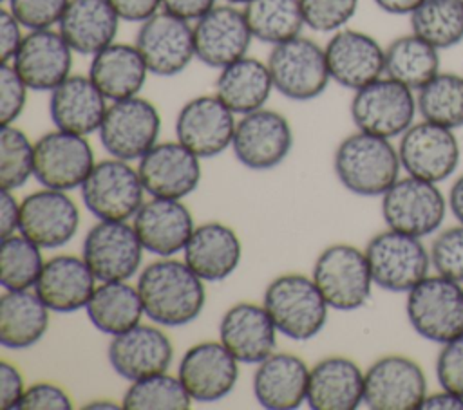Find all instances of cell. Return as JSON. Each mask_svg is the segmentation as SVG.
Here are the masks:
<instances>
[{
	"label": "cell",
	"mask_w": 463,
	"mask_h": 410,
	"mask_svg": "<svg viewBox=\"0 0 463 410\" xmlns=\"http://www.w3.org/2000/svg\"><path fill=\"white\" fill-rule=\"evenodd\" d=\"M107 358L112 370L127 381L166 372L174 359L170 338L156 325L137 323L112 336Z\"/></svg>",
	"instance_id": "25"
},
{
	"label": "cell",
	"mask_w": 463,
	"mask_h": 410,
	"mask_svg": "<svg viewBox=\"0 0 463 410\" xmlns=\"http://www.w3.org/2000/svg\"><path fill=\"white\" fill-rule=\"evenodd\" d=\"M421 119L458 130L463 128V74L439 70L416 92Z\"/></svg>",
	"instance_id": "41"
},
{
	"label": "cell",
	"mask_w": 463,
	"mask_h": 410,
	"mask_svg": "<svg viewBox=\"0 0 463 410\" xmlns=\"http://www.w3.org/2000/svg\"><path fill=\"white\" fill-rule=\"evenodd\" d=\"M215 94L188 99L175 117V139L201 159L221 155L232 146L237 119Z\"/></svg>",
	"instance_id": "18"
},
{
	"label": "cell",
	"mask_w": 463,
	"mask_h": 410,
	"mask_svg": "<svg viewBox=\"0 0 463 410\" xmlns=\"http://www.w3.org/2000/svg\"><path fill=\"white\" fill-rule=\"evenodd\" d=\"M83 408L85 410H103V408L116 410V408H119V405L116 401H112V399H92V401L85 403Z\"/></svg>",
	"instance_id": "59"
},
{
	"label": "cell",
	"mask_w": 463,
	"mask_h": 410,
	"mask_svg": "<svg viewBox=\"0 0 463 410\" xmlns=\"http://www.w3.org/2000/svg\"><path fill=\"white\" fill-rule=\"evenodd\" d=\"M177 377L194 401L215 403L235 388L239 359L221 341H201L183 354Z\"/></svg>",
	"instance_id": "22"
},
{
	"label": "cell",
	"mask_w": 463,
	"mask_h": 410,
	"mask_svg": "<svg viewBox=\"0 0 463 410\" xmlns=\"http://www.w3.org/2000/svg\"><path fill=\"white\" fill-rule=\"evenodd\" d=\"M145 316L161 327L192 323L204 309L206 289L184 260L161 256L141 269L136 284Z\"/></svg>",
	"instance_id": "1"
},
{
	"label": "cell",
	"mask_w": 463,
	"mask_h": 410,
	"mask_svg": "<svg viewBox=\"0 0 463 410\" xmlns=\"http://www.w3.org/2000/svg\"><path fill=\"white\" fill-rule=\"evenodd\" d=\"M71 396L54 383L40 381L25 388L22 399L16 405V410H71Z\"/></svg>",
	"instance_id": "50"
},
{
	"label": "cell",
	"mask_w": 463,
	"mask_h": 410,
	"mask_svg": "<svg viewBox=\"0 0 463 410\" xmlns=\"http://www.w3.org/2000/svg\"><path fill=\"white\" fill-rule=\"evenodd\" d=\"M360 0H300L306 27L315 33H336L356 14Z\"/></svg>",
	"instance_id": "45"
},
{
	"label": "cell",
	"mask_w": 463,
	"mask_h": 410,
	"mask_svg": "<svg viewBox=\"0 0 463 410\" xmlns=\"http://www.w3.org/2000/svg\"><path fill=\"white\" fill-rule=\"evenodd\" d=\"M373 2L383 13L398 14V16H403V14L409 16L423 0H373Z\"/></svg>",
	"instance_id": "57"
},
{
	"label": "cell",
	"mask_w": 463,
	"mask_h": 410,
	"mask_svg": "<svg viewBox=\"0 0 463 410\" xmlns=\"http://www.w3.org/2000/svg\"><path fill=\"white\" fill-rule=\"evenodd\" d=\"M324 51L331 79L353 92L385 74V49L364 31L344 27L331 34Z\"/></svg>",
	"instance_id": "24"
},
{
	"label": "cell",
	"mask_w": 463,
	"mask_h": 410,
	"mask_svg": "<svg viewBox=\"0 0 463 410\" xmlns=\"http://www.w3.org/2000/svg\"><path fill=\"white\" fill-rule=\"evenodd\" d=\"M96 282L83 256L56 255L45 260L34 291L51 311L74 312L87 307Z\"/></svg>",
	"instance_id": "30"
},
{
	"label": "cell",
	"mask_w": 463,
	"mask_h": 410,
	"mask_svg": "<svg viewBox=\"0 0 463 410\" xmlns=\"http://www.w3.org/2000/svg\"><path fill=\"white\" fill-rule=\"evenodd\" d=\"M85 311L90 323L99 332L110 336L125 332L141 323L145 314L137 287L130 285L127 280L99 282Z\"/></svg>",
	"instance_id": "37"
},
{
	"label": "cell",
	"mask_w": 463,
	"mask_h": 410,
	"mask_svg": "<svg viewBox=\"0 0 463 410\" xmlns=\"http://www.w3.org/2000/svg\"><path fill=\"white\" fill-rule=\"evenodd\" d=\"M51 309L31 289L4 291L0 298V343L20 350L36 345L47 332Z\"/></svg>",
	"instance_id": "36"
},
{
	"label": "cell",
	"mask_w": 463,
	"mask_h": 410,
	"mask_svg": "<svg viewBox=\"0 0 463 410\" xmlns=\"http://www.w3.org/2000/svg\"><path fill=\"white\" fill-rule=\"evenodd\" d=\"M5 4L18 22L33 31L58 25L69 0H7Z\"/></svg>",
	"instance_id": "47"
},
{
	"label": "cell",
	"mask_w": 463,
	"mask_h": 410,
	"mask_svg": "<svg viewBox=\"0 0 463 410\" xmlns=\"http://www.w3.org/2000/svg\"><path fill=\"white\" fill-rule=\"evenodd\" d=\"M242 11L253 38L268 45L291 40L306 27L300 0H250Z\"/></svg>",
	"instance_id": "39"
},
{
	"label": "cell",
	"mask_w": 463,
	"mask_h": 410,
	"mask_svg": "<svg viewBox=\"0 0 463 410\" xmlns=\"http://www.w3.org/2000/svg\"><path fill=\"white\" fill-rule=\"evenodd\" d=\"M409 20L411 33L439 51L463 42V0H423Z\"/></svg>",
	"instance_id": "40"
},
{
	"label": "cell",
	"mask_w": 463,
	"mask_h": 410,
	"mask_svg": "<svg viewBox=\"0 0 463 410\" xmlns=\"http://www.w3.org/2000/svg\"><path fill=\"white\" fill-rule=\"evenodd\" d=\"M143 244L127 220H98L85 235L81 256L98 282L132 278L143 262Z\"/></svg>",
	"instance_id": "15"
},
{
	"label": "cell",
	"mask_w": 463,
	"mask_h": 410,
	"mask_svg": "<svg viewBox=\"0 0 463 410\" xmlns=\"http://www.w3.org/2000/svg\"><path fill=\"white\" fill-rule=\"evenodd\" d=\"M20 226V202H16L11 190L0 193V235L2 238L18 233Z\"/></svg>",
	"instance_id": "55"
},
{
	"label": "cell",
	"mask_w": 463,
	"mask_h": 410,
	"mask_svg": "<svg viewBox=\"0 0 463 410\" xmlns=\"http://www.w3.org/2000/svg\"><path fill=\"white\" fill-rule=\"evenodd\" d=\"M226 4H232V5H246L250 0H222Z\"/></svg>",
	"instance_id": "60"
},
{
	"label": "cell",
	"mask_w": 463,
	"mask_h": 410,
	"mask_svg": "<svg viewBox=\"0 0 463 410\" xmlns=\"http://www.w3.org/2000/svg\"><path fill=\"white\" fill-rule=\"evenodd\" d=\"M80 228V210L67 191L42 188L20 202L18 233L42 249L61 247L74 238Z\"/></svg>",
	"instance_id": "20"
},
{
	"label": "cell",
	"mask_w": 463,
	"mask_h": 410,
	"mask_svg": "<svg viewBox=\"0 0 463 410\" xmlns=\"http://www.w3.org/2000/svg\"><path fill=\"white\" fill-rule=\"evenodd\" d=\"M291 148L293 130L284 114L262 107L237 119L232 150L248 170H273L289 155Z\"/></svg>",
	"instance_id": "13"
},
{
	"label": "cell",
	"mask_w": 463,
	"mask_h": 410,
	"mask_svg": "<svg viewBox=\"0 0 463 410\" xmlns=\"http://www.w3.org/2000/svg\"><path fill=\"white\" fill-rule=\"evenodd\" d=\"M447 208L449 200L436 182L412 175L400 177L382 195L385 226L420 238L441 228Z\"/></svg>",
	"instance_id": "10"
},
{
	"label": "cell",
	"mask_w": 463,
	"mask_h": 410,
	"mask_svg": "<svg viewBox=\"0 0 463 410\" xmlns=\"http://www.w3.org/2000/svg\"><path fill=\"white\" fill-rule=\"evenodd\" d=\"M215 4L217 0H161V9L188 22H195Z\"/></svg>",
	"instance_id": "54"
},
{
	"label": "cell",
	"mask_w": 463,
	"mask_h": 410,
	"mask_svg": "<svg viewBox=\"0 0 463 410\" xmlns=\"http://www.w3.org/2000/svg\"><path fill=\"white\" fill-rule=\"evenodd\" d=\"M439 72V49L414 33L394 38L385 47V76L418 92Z\"/></svg>",
	"instance_id": "38"
},
{
	"label": "cell",
	"mask_w": 463,
	"mask_h": 410,
	"mask_svg": "<svg viewBox=\"0 0 463 410\" xmlns=\"http://www.w3.org/2000/svg\"><path fill=\"white\" fill-rule=\"evenodd\" d=\"M27 90H31L20 78L13 63L0 65V125L14 123L25 108Z\"/></svg>",
	"instance_id": "48"
},
{
	"label": "cell",
	"mask_w": 463,
	"mask_h": 410,
	"mask_svg": "<svg viewBox=\"0 0 463 410\" xmlns=\"http://www.w3.org/2000/svg\"><path fill=\"white\" fill-rule=\"evenodd\" d=\"M42 247L22 233L2 238L0 246V284L4 291L31 289L43 269Z\"/></svg>",
	"instance_id": "43"
},
{
	"label": "cell",
	"mask_w": 463,
	"mask_h": 410,
	"mask_svg": "<svg viewBox=\"0 0 463 410\" xmlns=\"http://www.w3.org/2000/svg\"><path fill=\"white\" fill-rule=\"evenodd\" d=\"M405 314L412 331L427 341L447 343L463 334V285L429 275L407 293Z\"/></svg>",
	"instance_id": "4"
},
{
	"label": "cell",
	"mask_w": 463,
	"mask_h": 410,
	"mask_svg": "<svg viewBox=\"0 0 463 410\" xmlns=\"http://www.w3.org/2000/svg\"><path fill=\"white\" fill-rule=\"evenodd\" d=\"M161 114L141 96L110 101L98 130L101 146L110 157L139 161L159 139Z\"/></svg>",
	"instance_id": "9"
},
{
	"label": "cell",
	"mask_w": 463,
	"mask_h": 410,
	"mask_svg": "<svg viewBox=\"0 0 463 410\" xmlns=\"http://www.w3.org/2000/svg\"><path fill=\"white\" fill-rule=\"evenodd\" d=\"M429 251L438 275L463 284V224L441 229Z\"/></svg>",
	"instance_id": "46"
},
{
	"label": "cell",
	"mask_w": 463,
	"mask_h": 410,
	"mask_svg": "<svg viewBox=\"0 0 463 410\" xmlns=\"http://www.w3.org/2000/svg\"><path fill=\"white\" fill-rule=\"evenodd\" d=\"M119 22L121 18L109 0H69L58 31L74 52L94 56L116 42Z\"/></svg>",
	"instance_id": "33"
},
{
	"label": "cell",
	"mask_w": 463,
	"mask_h": 410,
	"mask_svg": "<svg viewBox=\"0 0 463 410\" xmlns=\"http://www.w3.org/2000/svg\"><path fill=\"white\" fill-rule=\"evenodd\" d=\"M362 368L345 356H327L309 368L306 403L313 410H354L364 403Z\"/></svg>",
	"instance_id": "31"
},
{
	"label": "cell",
	"mask_w": 463,
	"mask_h": 410,
	"mask_svg": "<svg viewBox=\"0 0 463 410\" xmlns=\"http://www.w3.org/2000/svg\"><path fill=\"white\" fill-rule=\"evenodd\" d=\"M132 226L145 251L157 256H174L183 251L195 224L188 206L181 199L152 197L141 204Z\"/></svg>",
	"instance_id": "26"
},
{
	"label": "cell",
	"mask_w": 463,
	"mask_h": 410,
	"mask_svg": "<svg viewBox=\"0 0 463 410\" xmlns=\"http://www.w3.org/2000/svg\"><path fill=\"white\" fill-rule=\"evenodd\" d=\"M253 34L244 11L232 4H215L194 22L195 58L212 69H222L248 54Z\"/></svg>",
	"instance_id": "19"
},
{
	"label": "cell",
	"mask_w": 463,
	"mask_h": 410,
	"mask_svg": "<svg viewBox=\"0 0 463 410\" xmlns=\"http://www.w3.org/2000/svg\"><path fill=\"white\" fill-rule=\"evenodd\" d=\"M25 388L20 370L4 359L0 363V406L4 410H16Z\"/></svg>",
	"instance_id": "51"
},
{
	"label": "cell",
	"mask_w": 463,
	"mask_h": 410,
	"mask_svg": "<svg viewBox=\"0 0 463 410\" xmlns=\"http://www.w3.org/2000/svg\"><path fill=\"white\" fill-rule=\"evenodd\" d=\"M34 177V143L24 130L11 125L0 126V188L18 190Z\"/></svg>",
	"instance_id": "44"
},
{
	"label": "cell",
	"mask_w": 463,
	"mask_h": 410,
	"mask_svg": "<svg viewBox=\"0 0 463 410\" xmlns=\"http://www.w3.org/2000/svg\"><path fill=\"white\" fill-rule=\"evenodd\" d=\"M349 114L356 130L387 139L400 137L418 114L416 94L412 89L383 74L354 90Z\"/></svg>",
	"instance_id": "8"
},
{
	"label": "cell",
	"mask_w": 463,
	"mask_h": 410,
	"mask_svg": "<svg viewBox=\"0 0 463 410\" xmlns=\"http://www.w3.org/2000/svg\"><path fill=\"white\" fill-rule=\"evenodd\" d=\"M242 246L237 233L222 222L195 226L183 249V260L204 282H221L239 267Z\"/></svg>",
	"instance_id": "32"
},
{
	"label": "cell",
	"mask_w": 463,
	"mask_h": 410,
	"mask_svg": "<svg viewBox=\"0 0 463 410\" xmlns=\"http://www.w3.org/2000/svg\"><path fill=\"white\" fill-rule=\"evenodd\" d=\"M266 63L273 89L291 101H311L331 81L324 47L302 34L271 45Z\"/></svg>",
	"instance_id": "6"
},
{
	"label": "cell",
	"mask_w": 463,
	"mask_h": 410,
	"mask_svg": "<svg viewBox=\"0 0 463 410\" xmlns=\"http://www.w3.org/2000/svg\"><path fill=\"white\" fill-rule=\"evenodd\" d=\"M277 331L289 340L307 341L320 334L331 309L311 276L284 273L275 276L262 296Z\"/></svg>",
	"instance_id": "3"
},
{
	"label": "cell",
	"mask_w": 463,
	"mask_h": 410,
	"mask_svg": "<svg viewBox=\"0 0 463 410\" xmlns=\"http://www.w3.org/2000/svg\"><path fill=\"white\" fill-rule=\"evenodd\" d=\"M425 396V372L407 356H382L364 374V405L373 410H418Z\"/></svg>",
	"instance_id": "16"
},
{
	"label": "cell",
	"mask_w": 463,
	"mask_h": 410,
	"mask_svg": "<svg viewBox=\"0 0 463 410\" xmlns=\"http://www.w3.org/2000/svg\"><path fill=\"white\" fill-rule=\"evenodd\" d=\"M134 43L154 76H177L195 60L194 23L165 9L139 23Z\"/></svg>",
	"instance_id": "14"
},
{
	"label": "cell",
	"mask_w": 463,
	"mask_h": 410,
	"mask_svg": "<svg viewBox=\"0 0 463 410\" xmlns=\"http://www.w3.org/2000/svg\"><path fill=\"white\" fill-rule=\"evenodd\" d=\"M311 278L335 311H356L373 293V275L365 251L353 244H331L320 251Z\"/></svg>",
	"instance_id": "5"
},
{
	"label": "cell",
	"mask_w": 463,
	"mask_h": 410,
	"mask_svg": "<svg viewBox=\"0 0 463 410\" xmlns=\"http://www.w3.org/2000/svg\"><path fill=\"white\" fill-rule=\"evenodd\" d=\"M333 170L351 193L382 197L400 179L402 163L391 139L356 130L338 143Z\"/></svg>",
	"instance_id": "2"
},
{
	"label": "cell",
	"mask_w": 463,
	"mask_h": 410,
	"mask_svg": "<svg viewBox=\"0 0 463 410\" xmlns=\"http://www.w3.org/2000/svg\"><path fill=\"white\" fill-rule=\"evenodd\" d=\"M22 27L24 25L18 22V18L7 7L0 9V60H2V63L11 61L13 56L16 54V51L25 36L22 33Z\"/></svg>",
	"instance_id": "52"
},
{
	"label": "cell",
	"mask_w": 463,
	"mask_h": 410,
	"mask_svg": "<svg viewBox=\"0 0 463 410\" xmlns=\"http://www.w3.org/2000/svg\"><path fill=\"white\" fill-rule=\"evenodd\" d=\"M89 78L109 101L139 96L150 74L136 43L112 42L90 56Z\"/></svg>",
	"instance_id": "34"
},
{
	"label": "cell",
	"mask_w": 463,
	"mask_h": 410,
	"mask_svg": "<svg viewBox=\"0 0 463 410\" xmlns=\"http://www.w3.org/2000/svg\"><path fill=\"white\" fill-rule=\"evenodd\" d=\"M364 251L374 285L391 293H409L432 267L430 251L420 237L391 228L371 237Z\"/></svg>",
	"instance_id": "7"
},
{
	"label": "cell",
	"mask_w": 463,
	"mask_h": 410,
	"mask_svg": "<svg viewBox=\"0 0 463 410\" xmlns=\"http://www.w3.org/2000/svg\"><path fill=\"white\" fill-rule=\"evenodd\" d=\"M137 173L150 197L184 199L201 182V157L183 143H156L139 161Z\"/></svg>",
	"instance_id": "21"
},
{
	"label": "cell",
	"mask_w": 463,
	"mask_h": 410,
	"mask_svg": "<svg viewBox=\"0 0 463 410\" xmlns=\"http://www.w3.org/2000/svg\"><path fill=\"white\" fill-rule=\"evenodd\" d=\"M271 90L273 81L268 63L246 54L219 69L213 94L232 112L242 116L262 108Z\"/></svg>",
	"instance_id": "35"
},
{
	"label": "cell",
	"mask_w": 463,
	"mask_h": 410,
	"mask_svg": "<svg viewBox=\"0 0 463 410\" xmlns=\"http://www.w3.org/2000/svg\"><path fill=\"white\" fill-rule=\"evenodd\" d=\"M421 410H463V397L456 392L441 388L439 392L427 394Z\"/></svg>",
	"instance_id": "56"
},
{
	"label": "cell",
	"mask_w": 463,
	"mask_h": 410,
	"mask_svg": "<svg viewBox=\"0 0 463 410\" xmlns=\"http://www.w3.org/2000/svg\"><path fill=\"white\" fill-rule=\"evenodd\" d=\"M94 164V152L85 135L54 128L34 143V177L45 188H81Z\"/></svg>",
	"instance_id": "17"
},
{
	"label": "cell",
	"mask_w": 463,
	"mask_h": 410,
	"mask_svg": "<svg viewBox=\"0 0 463 410\" xmlns=\"http://www.w3.org/2000/svg\"><path fill=\"white\" fill-rule=\"evenodd\" d=\"M277 327L262 303L239 302L219 321V341L239 359L257 365L275 352Z\"/></svg>",
	"instance_id": "27"
},
{
	"label": "cell",
	"mask_w": 463,
	"mask_h": 410,
	"mask_svg": "<svg viewBox=\"0 0 463 410\" xmlns=\"http://www.w3.org/2000/svg\"><path fill=\"white\" fill-rule=\"evenodd\" d=\"M80 191L85 208L98 220L134 219L146 193L137 168L116 157L96 163Z\"/></svg>",
	"instance_id": "11"
},
{
	"label": "cell",
	"mask_w": 463,
	"mask_h": 410,
	"mask_svg": "<svg viewBox=\"0 0 463 410\" xmlns=\"http://www.w3.org/2000/svg\"><path fill=\"white\" fill-rule=\"evenodd\" d=\"M109 103L89 74H71L51 90L49 116L56 128L89 135L99 130Z\"/></svg>",
	"instance_id": "28"
},
{
	"label": "cell",
	"mask_w": 463,
	"mask_h": 410,
	"mask_svg": "<svg viewBox=\"0 0 463 410\" xmlns=\"http://www.w3.org/2000/svg\"><path fill=\"white\" fill-rule=\"evenodd\" d=\"M436 377L441 388L463 397V334L441 345L436 358Z\"/></svg>",
	"instance_id": "49"
},
{
	"label": "cell",
	"mask_w": 463,
	"mask_h": 410,
	"mask_svg": "<svg viewBox=\"0 0 463 410\" xmlns=\"http://www.w3.org/2000/svg\"><path fill=\"white\" fill-rule=\"evenodd\" d=\"M121 20L141 23L161 11V0H109Z\"/></svg>",
	"instance_id": "53"
},
{
	"label": "cell",
	"mask_w": 463,
	"mask_h": 410,
	"mask_svg": "<svg viewBox=\"0 0 463 410\" xmlns=\"http://www.w3.org/2000/svg\"><path fill=\"white\" fill-rule=\"evenodd\" d=\"M309 367L302 358L273 352L257 363L253 372V396L268 410H293L306 403Z\"/></svg>",
	"instance_id": "29"
},
{
	"label": "cell",
	"mask_w": 463,
	"mask_h": 410,
	"mask_svg": "<svg viewBox=\"0 0 463 410\" xmlns=\"http://www.w3.org/2000/svg\"><path fill=\"white\" fill-rule=\"evenodd\" d=\"M74 51L58 29L29 31L9 63L31 90L51 92L72 72Z\"/></svg>",
	"instance_id": "23"
},
{
	"label": "cell",
	"mask_w": 463,
	"mask_h": 410,
	"mask_svg": "<svg viewBox=\"0 0 463 410\" xmlns=\"http://www.w3.org/2000/svg\"><path fill=\"white\" fill-rule=\"evenodd\" d=\"M2 2H4V4H5V2H7V0H2Z\"/></svg>",
	"instance_id": "61"
},
{
	"label": "cell",
	"mask_w": 463,
	"mask_h": 410,
	"mask_svg": "<svg viewBox=\"0 0 463 410\" xmlns=\"http://www.w3.org/2000/svg\"><path fill=\"white\" fill-rule=\"evenodd\" d=\"M192 401L177 376L159 372L130 381L121 406L125 410H186L192 406Z\"/></svg>",
	"instance_id": "42"
},
{
	"label": "cell",
	"mask_w": 463,
	"mask_h": 410,
	"mask_svg": "<svg viewBox=\"0 0 463 410\" xmlns=\"http://www.w3.org/2000/svg\"><path fill=\"white\" fill-rule=\"evenodd\" d=\"M449 210L459 224H463V173L454 181L449 191Z\"/></svg>",
	"instance_id": "58"
},
{
	"label": "cell",
	"mask_w": 463,
	"mask_h": 410,
	"mask_svg": "<svg viewBox=\"0 0 463 410\" xmlns=\"http://www.w3.org/2000/svg\"><path fill=\"white\" fill-rule=\"evenodd\" d=\"M398 155L407 175L438 184L458 170L461 148L456 130L421 119L400 135Z\"/></svg>",
	"instance_id": "12"
}]
</instances>
